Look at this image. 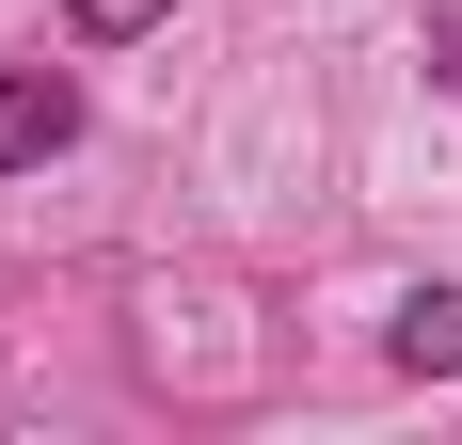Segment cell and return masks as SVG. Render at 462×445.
Instances as JSON below:
<instances>
[{
    "label": "cell",
    "mask_w": 462,
    "mask_h": 445,
    "mask_svg": "<svg viewBox=\"0 0 462 445\" xmlns=\"http://www.w3.org/2000/svg\"><path fill=\"white\" fill-rule=\"evenodd\" d=\"M80 143V80L64 64H0V176H48Z\"/></svg>",
    "instance_id": "cell-1"
},
{
    "label": "cell",
    "mask_w": 462,
    "mask_h": 445,
    "mask_svg": "<svg viewBox=\"0 0 462 445\" xmlns=\"http://www.w3.org/2000/svg\"><path fill=\"white\" fill-rule=\"evenodd\" d=\"M383 366H399V382H462V270H447V286H399Z\"/></svg>",
    "instance_id": "cell-2"
},
{
    "label": "cell",
    "mask_w": 462,
    "mask_h": 445,
    "mask_svg": "<svg viewBox=\"0 0 462 445\" xmlns=\"http://www.w3.org/2000/svg\"><path fill=\"white\" fill-rule=\"evenodd\" d=\"M176 32V0H64V48H143Z\"/></svg>",
    "instance_id": "cell-3"
}]
</instances>
